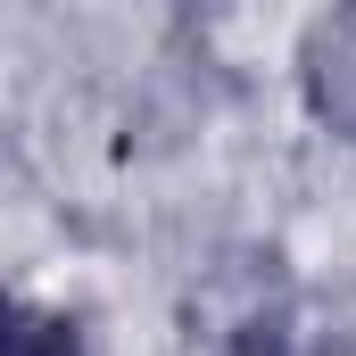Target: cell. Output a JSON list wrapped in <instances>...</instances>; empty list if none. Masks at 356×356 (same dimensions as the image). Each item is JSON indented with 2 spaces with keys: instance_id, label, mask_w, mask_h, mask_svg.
<instances>
[{
  "instance_id": "cell-1",
  "label": "cell",
  "mask_w": 356,
  "mask_h": 356,
  "mask_svg": "<svg viewBox=\"0 0 356 356\" xmlns=\"http://www.w3.org/2000/svg\"><path fill=\"white\" fill-rule=\"evenodd\" d=\"M298 91L323 133L356 141V8H332L298 33Z\"/></svg>"
},
{
  "instance_id": "cell-2",
  "label": "cell",
  "mask_w": 356,
  "mask_h": 356,
  "mask_svg": "<svg viewBox=\"0 0 356 356\" xmlns=\"http://www.w3.org/2000/svg\"><path fill=\"white\" fill-rule=\"evenodd\" d=\"M0 356H91V340H83V323H75V315H58V307H42V298L0 290Z\"/></svg>"
}]
</instances>
